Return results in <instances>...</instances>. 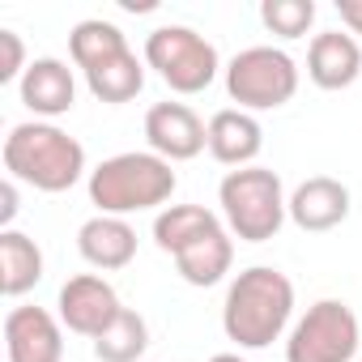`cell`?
<instances>
[{
    "instance_id": "52a82bcc",
    "label": "cell",
    "mask_w": 362,
    "mask_h": 362,
    "mask_svg": "<svg viewBox=\"0 0 362 362\" xmlns=\"http://www.w3.org/2000/svg\"><path fill=\"white\" fill-rule=\"evenodd\" d=\"M226 94L239 111H277L298 94V64L281 47H243L226 64Z\"/></svg>"
},
{
    "instance_id": "3957f363",
    "label": "cell",
    "mask_w": 362,
    "mask_h": 362,
    "mask_svg": "<svg viewBox=\"0 0 362 362\" xmlns=\"http://www.w3.org/2000/svg\"><path fill=\"white\" fill-rule=\"evenodd\" d=\"M86 188H90V205H98V214H107V218H128V214H145V209L162 214L179 188V175L153 149H128V153L103 158L90 170Z\"/></svg>"
},
{
    "instance_id": "5b68a950",
    "label": "cell",
    "mask_w": 362,
    "mask_h": 362,
    "mask_svg": "<svg viewBox=\"0 0 362 362\" xmlns=\"http://www.w3.org/2000/svg\"><path fill=\"white\" fill-rule=\"evenodd\" d=\"M222 222L239 243H269L290 218V197L281 188V175L269 166H239L226 170L218 184Z\"/></svg>"
},
{
    "instance_id": "7a4b0ae2",
    "label": "cell",
    "mask_w": 362,
    "mask_h": 362,
    "mask_svg": "<svg viewBox=\"0 0 362 362\" xmlns=\"http://www.w3.org/2000/svg\"><path fill=\"white\" fill-rule=\"evenodd\" d=\"M5 175L18 184H30L35 192H69L86 175V145L69 136L60 124L47 119H26L13 124L5 136Z\"/></svg>"
},
{
    "instance_id": "9a60e30c",
    "label": "cell",
    "mask_w": 362,
    "mask_h": 362,
    "mask_svg": "<svg viewBox=\"0 0 362 362\" xmlns=\"http://www.w3.org/2000/svg\"><path fill=\"white\" fill-rule=\"evenodd\" d=\"M77 252L90 269L98 273H115V269H128L132 256H136V230L128 226V218H107V214H94L81 230H77Z\"/></svg>"
},
{
    "instance_id": "8992f818",
    "label": "cell",
    "mask_w": 362,
    "mask_h": 362,
    "mask_svg": "<svg viewBox=\"0 0 362 362\" xmlns=\"http://www.w3.org/2000/svg\"><path fill=\"white\" fill-rule=\"evenodd\" d=\"M145 69H153L175 94H205L218 73V47L192 26H158L145 35Z\"/></svg>"
},
{
    "instance_id": "2e32d148",
    "label": "cell",
    "mask_w": 362,
    "mask_h": 362,
    "mask_svg": "<svg viewBox=\"0 0 362 362\" xmlns=\"http://www.w3.org/2000/svg\"><path fill=\"white\" fill-rule=\"evenodd\" d=\"M264 149V128L252 111H239V107H222L214 119H209V153L222 162V166H256Z\"/></svg>"
},
{
    "instance_id": "d6986e66",
    "label": "cell",
    "mask_w": 362,
    "mask_h": 362,
    "mask_svg": "<svg viewBox=\"0 0 362 362\" xmlns=\"http://www.w3.org/2000/svg\"><path fill=\"white\" fill-rule=\"evenodd\" d=\"M214 226H222V218H218L214 209H205V205H166V209L153 218V243H158L166 256H175L184 243L201 239V235L214 230Z\"/></svg>"
},
{
    "instance_id": "7402d4cb",
    "label": "cell",
    "mask_w": 362,
    "mask_h": 362,
    "mask_svg": "<svg viewBox=\"0 0 362 362\" xmlns=\"http://www.w3.org/2000/svg\"><path fill=\"white\" fill-rule=\"evenodd\" d=\"M26 43L18 30H0V86H13L26 77Z\"/></svg>"
},
{
    "instance_id": "6da1fadb",
    "label": "cell",
    "mask_w": 362,
    "mask_h": 362,
    "mask_svg": "<svg viewBox=\"0 0 362 362\" xmlns=\"http://www.w3.org/2000/svg\"><path fill=\"white\" fill-rule=\"evenodd\" d=\"M294 315V281L273 264H252L226 286L222 332L239 349H269Z\"/></svg>"
},
{
    "instance_id": "5bb4252c",
    "label": "cell",
    "mask_w": 362,
    "mask_h": 362,
    "mask_svg": "<svg viewBox=\"0 0 362 362\" xmlns=\"http://www.w3.org/2000/svg\"><path fill=\"white\" fill-rule=\"evenodd\" d=\"M307 77L320 90H349L362 77V47L349 30H324L307 47Z\"/></svg>"
},
{
    "instance_id": "44dd1931",
    "label": "cell",
    "mask_w": 362,
    "mask_h": 362,
    "mask_svg": "<svg viewBox=\"0 0 362 362\" xmlns=\"http://www.w3.org/2000/svg\"><path fill=\"white\" fill-rule=\"evenodd\" d=\"M260 22L277 39H303L315 26V0H264Z\"/></svg>"
},
{
    "instance_id": "9c48e42d",
    "label": "cell",
    "mask_w": 362,
    "mask_h": 362,
    "mask_svg": "<svg viewBox=\"0 0 362 362\" xmlns=\"http://www.w3.org/2000/svg\"><path fill=\"white\" fill-rule=\"evenodd\" d=\"M119 311H124V303H119L115 286H111L107 277H98V273H77V277H69V281L60 286V298H56L60 324H64L69 332H77V337H90V341H98V337L115 324Z\"/></svg>"
},
{
    "instance_id": "d4e9b609",
    "label": "cell",
    "mask_w": 362,
    "mask_h": 362,
    "mask_svg": "<svg viewBox=\"0 0 362 362\" xmlns=\"http://www.w3.org/2000/svg\"><path fill=\"white\" fill-rule=\"evenodd\" d=\"M209 362H247V358H239V354H214Z\"/></svg>"
},
{
    "instance_id": "4fadbf2b",
    "label": "cell",
    "mask_w": 362,
    "mask_h": 362,
    "mask_svg": "<svg viewBox=\"0 0 362 362\" xmlns=\"http://www.w3.org/2000/svg\"><path fill=\"white\" fill-rule=\"evenodd\" d=\"M349 218V188L332 175H311L290 192V222L307 235H324Z\"/></svg>"
},
{
    "instance_id": "ffe728a7",
    "label": "cell",
    "mask_w": 362,
    "mask_h": 362,
    "mask_svg": "<svg viewBox=\"0 0 362 362\" xmlns=\"http://www.w3.org/2000/svg\"><path fill=\"white\" fill-rule=\"evenodd\" d=\"M145 349H149V324L132 307H124L115 315V324L94 341V358L98 362H136Z\"/></svg>"
},
{
    "instance_id": "ba28073f",
    "label": "cell",
    "mask_w": 362,
    "mask_h": 362,
    "mask_svg": "<svg viewBox=\"0 0 362 362\" xmlns=\"http://www.w3.org/2000/svg\"><path fill=\"white\" fill-rule=\"evenodd\" d=\"M362 345V328L349 303L320 298L286 337V362H354Z\"/></svg>"
},
{
    "instance_id": "e0dca14e",
    "label": "cell",
    "mask_w": 362,
    "mask_h": 362,
    "mask_svg": "<svg viewBox=\"0 0 362 362\" xmlns=\"http://www.w3.org/2000/svg\"><path fill=\"white\" fill-rule=\"evenodd\" d=\"M170 260H175L179 277H184L188 286H197V290L218 286V281L230 273V264H235V235H230V230H226V222H222V226L205 230L201 239L184 243Z\"/></svg>"
},
{
    "instance_id": "603a6c76",
    "label": "cell",
    "mask_w": 362,
    "mask_h": 362,
    "mask_svg": "<svg viewBox=\"0 0 362 362\" xmlns=\"http://www.w3.org/2000/svg\"><path fill=\"white\" fill-rule=\"evenodd\" d=\"M18 179H9L5 175V184H0V226L5 230H13V218H18Z\"/></svg>"
},
{
    "instance_id": "8fae6325",
    "label": "cell",
    "mask_w": 362,
    "mask_h": 362,
    "mask_svg": "<svg viewBox=\"0 0 362 362\" xmlns=\"http://www.w3.org/2000/svg\"><path fill=\"white\" fill-rule=\"evenodd\" d=\"M9 362H64V324L47 307H9L5 315Z\"/></svg>"
},
{
    "instance_id": "30bf717a",
    "label": "cell",
    "mask_w": 362,
    "mask_h": 362,
    "mask_svg": "<svg viewBox=\"0 0 362 362\" xmlns=\"http://www.w3.org/2000/svg\"><path fill=\"white\" fill-rule=\"evenodd\" d=\"M145 141L158 158L192 162L209 149V124L188 107V103H153L145 111Z\"/></svg>"
},
{
    "instance_id": "cb8c5ba5",
    "label": "cell",
    "mask_w": 362,
    "mask_h": 362,
    "mask_svg": "<svg viewBox=\"0 0 362 362\" xmlns=\"http://www.w3.org/2000/svg\"><path fill=\"white\" fill-rule=\"evenodd\" d=\"M337 13L349 35H362V0H337Z\"/></svg>"
},
{
    "instance_id": "484cf974",
    "label": "cell",
    "mask_w": 362,
    "mask_h": 362,
    "mask_svg": "<svg viewBox=\"0 0 362 362\" xmlns=\"http://www.w3.org/2000/svg\"><path fill=\"white\" fill-rule=\"evenodd\" d=\"M358 362H362V358H358Z\"/></svg>"
},
{
    "instance_id": "7c38bea8",
    "label": "cell",
    "mask_w": 362,
    "mask_h": 362,
    "mask_svg": "<svg viewBox=\"0 0 362 362\" xmlns=\"http://www.w3.org/2000/svg\"><path fill=\"white\" fill-rule=\"evenodd\" d=\"M18 98L26 111H35V119L56 124L60 115H69L77 107V77L64 60L39 56V60H30L26 77L18 81Z\"/></svg>"
},
{
    "instance_id": "277c9868",
    "label": "cell",
    "mask_w": 362,
    "mask_h": 362,
    "mask_svg": "<svg viewBox=\"0 0 362 362\" xmlns=\"http://www.w3.org/2000/svg\"><path fill=\"white\" fill-rule=\"evenodd\" d=\"M69 52L98 103L119 107L145 90V60H136V52L128 47V35L115 22H103V18L77 22L69 35Z\"/></svg>"
},
{
    "instance_id": "ac0fdd59",
    "label": "cell",
    "mask_w": 362,
    "mask_h": 362,
    "mask_svg": "<svg viewBox=\"0 0 362 362\" xmlns=\"http://www.w3.org/2000/svg\"><path fill=\"white\" fill-rule=\"evenodd\" d=\"M43 281V247L22 230H0V294L22 298Z\"/></svg>"
}]
</instances>
